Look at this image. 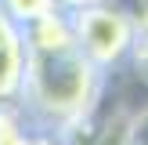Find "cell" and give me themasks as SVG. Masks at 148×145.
<instances>
[{
	"label": "cell",
	"instance_id": "cell-1",
	"mask_svg": "<svg viewBox=\"0 0 148 145\" xmlns=\"http://www.w3.org/2000/svg\"><path fill=\"white\" fill-rule=\"evenodd\" d=\"M108 76L94 69L76 47L51 51V55H29L25 84H22L18 109L33 127L54 130L69 138L94 116Z\"/></svg>",
	"mask_w": 148,
	"mask_h": 145
},
{
	"label": "cell",
	"instance_id": "cell-2",
	"mask_svg": "<svg viewBox=\"0 0 148 145\" xmlns=\"http://www.w3.org/2000/svg\"><path fill=\"white\" fill-rule=\"evenodd\" d=\"M72 22V40H76V51L108 76L116 72L123 62L134 58L137 47V26L130 22V14H123L119 7H112L108 0H98L90 7H79V11H69Z\"/></svg>",
	"mask_w": 148,
	"mask_h": 145
},
{
	"label": "cell",
	"instance_id": "cell-3",
	"mask_svg": "<svg viewBox=\"0 0 148 145\" xmlns=\"http://www.w3.org/2000/svg\"><path fill=\"white\" fill-rule=\"evenodd\" d=\"M25 36L22 26H14L4 11H0V105H18L22 84H25Z\"/></svg>",
	"mask_w": 148,
	"mask_h": 145
},
{
	"label": "cell",
	"instance_id": "cell-4",
	"mask_svg": "<svg viewBox=\"0 0 148 145\" xmlns=\"http://www.w3.org/2000/svg\"><path fill=\"white\" fill-rule=\"evenodd\" d=\"M22 36H25V51L29 55H51V51L76 47V40H72V22H69L65 11H54V14H47V18L25 26Z\"/></svg>",
	"mask_w": 148,
	"mask_h": 145
},
{
	"label": "cell",
	"instance_id": "cell-5",
	"mask_svg": "<svg viewBox=\"0 0 148 145\" xmlns=\"http://www.w3.org/2000/svg\"><path fill=\"white\" fill-rule=\"evenodd\" d=\"M0 11H4L14 26L25 29V26H33V22L47 18V14L62 11V7H58V0H0Z\"/></svg>",
	"mask_w": 148,
	"mask_h": 145
},
{
	"label": "cell",
	"instance_id": "cell-6",
	"mask_svg": "<svg viewBox=\"0 0 148 145\" xmlns=\"http://www.w3.org/2000/svg\"><path fill=\"white\" fill-rule=\"evenodd\" d=\"M29 120L18 105H0V145H22Z\"/></svg>",
	"mask_w": 148,
	"mask_h": 145
},
{
	"label": "cell",
	"instance_id": "cell-7",
	"mask_svg": "<svg viewBox=\"0 0 148 145\" xmlns=\"http://www.w3.org/2000/svg\"><path fill=\"white\" fill-rule=\"evenodd\" d=\"M94 145H130V109H116Z\"/></svg>",
	"mask_w": 148,
	"mask_h": 145
},
{
	"label": "cell",
	"instance_id": "cell-8",
	"mask_svg": "<svg viewBox=\"0 0 148 145\" xmlns=\"http://www.w3.org/2000/svg\"><path fill=\"white\" fill-rule=\"evenodd\" d=\"M112 7H119L123 14H130V22L137 26V33H148V0H108Z\"/></svg>",
	"mask_w": 148,
	"mask_h": 145
},
{
	"label": "cell",
	"instance_id": "cell-9",
	"mask_svg": "<svg viewBox=\"0 0 148 145\" xmlns=\"http://www.w3.org/2000/svg\"><path fill=\"white\" fill-rule=\"evenodd\" d=\"M130 145H148V105L130 113Z\"/></svg>",
	"mask_w": 148,
	"mask_h": 145
},
{
	"label": "cell",
	"instance_id": "cell-10",
	"mask_svg": "<svg viewBox=\"0 0 148 145\" xmlns=\"http://www.w3.org/2000/svg\"><path fill=\"white\" fill-rule=\"evenodd\" d=\"M22 145H72V142L62 138V134H54V130H43V127H33V123H29L25 142H22Z\"/></svg>",
	"mask_w": 148,
	"mask_h": 145
},
{
	"label": "cell",
	"instance_id": "cell-11",
	"mask_svg": "<svg viewBox=\"0 0 148 145\" xmlns=\"http://www.w3.org/2000/svg\"><path fill=\"white\" fill-rule=\"evenodd\" d=\"M90 4H98V0H58V7H62L65 14H69V11H79V7H90Z\"/></svg>",
	"mask_w": 148,
	"mask_h": 145
}]
</instances>
